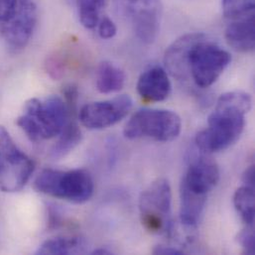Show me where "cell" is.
Returning <instances> with one entry per match:
<instances>
[{
    "label": "cell",
    "instance_id": "cell-19",
    "mask_svg": "<svg viewBox=\"0 0 255 255\" xmlns=\"http://www.w3.org/2000/svg\"><path fill=\"white\" fill-rule=\"evenodd\" d=\"M255 188L242 186L234 195V205L247 226L254 227L255 217Z\"/></svg>",
    "mask_w": 255,
    "mask_h": 255
},
{
    "label": "cell",
    "instance_id": "cell-22",
    "mask_svg": "<svg viewBox=\"0 0 255 255\" xmlns=\"http://www.w3.org/2000/svg\"><path fill=\"white\" fill-rule=\"evenodd\" d=\"M238 243L244 250L246 255H255V238L254 227L248 226L238 236Z\"/></svg>",
    "mask_w": 255,
    "mask_h": 255
},
{
    "label": "cell",
    "instance_id": "cell-17",
    "mask_svg": "<svg viewBox=\"0 0 255 255\" xmlns=\"http://www.w3.org/2000/svg\"><path fill=\"white\" fill-rule=\"evenodd\" d=\"M126 83L125 72L115 64L105 61L101 63L97 72V89L108 95L120 92Z\"/></svg>",
    "mask_w": 255,
    "mask_h": 255
},
{
    "label": "cell",
    "instance_id": "cell-4",
    "mask_svg": "<svg viewBox=\"0 0 255 255\" xmlns=\"http://www.w3.org/2000/svg\"><path fill=\"white\" fill-rule=\"evenodd\" d=\"M182 120L172 111L142 109L128 121L124 130L128 139L149 138L158 142H171L181 133Z\"/></svg>",
    "mask_w": 255,
    "mask_h": 255
},
{
    "label": "cell",
    "instance_id": "cell-18",
    "mask_svg": "<svg viewBox=\"0 0 255 255\" xmlns=\"http://www.w3.org/2000/svg\"><path fill=\"white\" fill-rule=\"evenodd\" d=\"M83 135L80 128L70 122L59 135V139L50 150V157L54 160L61 159L71 153L82 141Z\"/></svg>",
    "mask_w": 255,
    "mask_h": 255
},
{
    "label": "cell",
    "instance_id": "cell-11",
    "mask_svg": "<svg viewBox=\"0 0 255 255\" xmlns=\"http://www.w3.org/2000/svg\"><path fill=\"white\" fill-rule=\"evenodd\" d=\"M206 37L203 33H189L178 38L168 47L164 56V63L169 74L180 81L190 78L189 57L192 48Z\"/></svg>",
    "mask_w": 255,
    "mask_h": 255
},
{
    "label": "cell",
    "instance_id": "cell-3",
    "mask_svg": "<svg viewBox=\"0 0 255 255\" xmlns=\"http://www.w3.org/2000/svg\"><path fill=\"white\" fill-rule=\"evenodd\" d=\"M34 188L39 193L57 199L83 204L92 198L95 184L91 174L86 170L45 169L35 179Z\"/></svg>",
    "mask_w": 255,
    "mask_h": 255
},
{
    "label": "cell",
    "instance_id": "cell-27",
    "mask_svg": "<svg viewBox=\"0 0 255 255\" xmlns=\"http://www.w3.org/2000/svg\"><path fill=\"white\" fill-rule=\"evenodd\" d=\"M243 183L246 186L253 187L255 186V165L250 166L243 175Z\"/></svg>",
    "mask_w": 255,
    "mask_h": 255
},
{
    "label": "cell",
    "instance_id": "cell-28",
    "mask_svg": "<svg viewBox=\"0 0 255 255\" xmlns=\"http://www.w3.org/2000/svg\"><path fill=\"white\" fill-rule=\"evenodd\" d=\"M154 255H184L183 252H181L178 249L172 248V247H166V246H158L153 250Z\"/></svg>",
    "mask_w": 255,
    "mask_h": 255
},
{
    "label": "cell",
    "instance_id": "cell-23",
    "mask_svg": "<svg viewBox=\"0 0 255 255\" xmlns=\"http://www.w3.org/2000/svg\"><path fill=\"white\" fill-rule=\"evenodd\" d=\"M99 34L103 39H112L117 35L118 29L114 21L108 16H104L99 21Z\"/></svg>",
    "mask_w": 255,
    "mask_h": 255
},
{
    "label": "cell",
    "instance_id": "cell-14",
    "mask_svg": "<svg viewBox=\"0 0 255 255\" xmlns=\"http://www.w3.org/2000/svg\"><path fill=\"white\" fill-rule=\"evenodd\" d=\"M226 40L238 52H253L255 47V16L231 21L226 29Z\"/></svg>",
    "mask_w": 255,
    "mask_h": 255
},
{
    "label": "cell",
    "instance_id": "cell-26",
    "mask_svg": "<svg viewBox=\"0 0 255 255\" xmlns=\"http://www.w3.org/2000/svg\"><path fill=\"white\" fill-rule=\"evenodd\" d=\"M63 92H64V96L67 100V104L70 106V108L72 106H76L77 99H78V96H79V92H78L77 87H75L74 85H69L65 88V90Z\"/></svg>",
    "mask_w": 255,
    "mask_h": 255
},
{
    "label": "cell",
    "instance_id": "cell-20",
    "mask_svg": "<svg viewBox=\"0 0 255 255\" xmlns=\"http://www.w3.org/2000/svg\"><path fill=\"white\" fill-rule=\"evenodd\" d=\"M79 17L87 29H94L101 19V12L106 6V0H77Z\"/></svg>",
    "mask_w": 255,
    "mask_h": 255
},
{
    "label": "cell",
    "instance_id": "cell-29",
    "mask_svg": "<svg viewBox=\"0 0 255 255\" xmlns=\"http://www.w3.org/2000/svg\"><path fill=\"white\" fill-rule=\"evenodd\" d=\"M112 254H113V253H112L111 251H109V250H107V249H103V248L98 249V250H95L94 252H92V255H112Z\"/></svg>",
    "mask_w": 255,
    "mask_h": 255
},
{
    "label": "cell",
    "instance_id": "cell-1",
    "mask_svg": "<svg viewBox=\"0 0 255 255\" xmlns=\"http://www.w3.org/2000/svg\"><path fill=\"white\" fill-rule=\"evenodd\" d=\"M249 94L241 91L222 95L215 111L209 117V128L196 136L197 147L205 153H217L234 145L246 127V115L252 109Z\"/></svg>",
    "mask_w": 255,
    "mask_h": 255
},
{
    "label": "cell",
    "instance_id": "cell-15",
    "mask_svg": "<svg viewBox=\"0 0 255 255\" xmlns=\"http://www.w3.org/2000/svg\"><path fill=\"white\" fill-rule=\"evenodd\" d=\"M207 197L208 196L196 194L181 185L180 218L184 226L194 228L199 224L205 210Z\"/></svg>",
    "mask_w": 255,
    "mask_h": 255
},
{
    "label": "cell",
    "instance_id": "cell-13",
    "mask_svg": "<svg viewBox=\"0 0 255 255\" xmlns=\"http://www.w3.org/2000/svg\"><path fill=\"white\" fill-rule=\"evenodd\" d=\"M172 85L169 76L159 66L145 70L138 79L137 92L140 98L147 103H159L165 101L171 94Z\"/></svg>",
    "mask_w": 255,
    "mask_h": 255
},
{
    "label": "cell",
    "instance_id": "cell-7",
    "mask_svg": "<svg viewBox=\"0 0 255 255\" xmlns=\"http://www.w3.org/2000/svg\"><path fill=\"white\" fill-rule=\"evenodd\" d=\"M231 54L207 36L199 41L191 50L189 72L194 83L202 88L214 85L231 64Z\"/></svg>",
    "mask_w": 255,
    "mask_h": 255
},
{
    "label": "cell",
    "instance_id": "cell-8",
    "mask_svg": "<svg viewBox=\"0 0 255 255\" xmlns=\"http://www.w3.org/2000/svg\"><path fill=\"white\" fill-rule=\"evenodd\" d=\"M120 13L130 21L139 40L152 43L158 33L160 6L158 0H117Z\"/></svg>",
    "mask_w": 255,
    "mask_h": 255
},
{
    "label": "cell",
    "instance_id": "cell-6",
    "mask_svg": "<svg viewBox=\"0 0 255 255\" xmlns=\"http://www.w3.org/2000/svg\"><path fill=\"white\" fill-rule=\"evenodd\" d=\"M35 170L34 161L18 148L9 132L0 127V190L21 191Z\"/></svg>",
    "mask_w": 255,
    "mask_h": 255
},
{
    "label": "cell",
    "instance_id": "cell-16",
    "mask_svg": "<svg viewBox=\"0 0 255 255\" xmlns=\"http://www.w3.org/2000/svg\"><path fill=\"white\" fill-rule=\"evenodd\" d=\"M87 248L88 243L82 237H58L44 242L38 248L36 255H79L84 254Z\"/></svg>",
    "mask_w": 255,
    "mask_h": 255
},
{
    "label": "cell",
    "instance_id": "cell-24",
    "mask_svg": "<svg viewBox=\"0 0 255 255\" xmlns=\"http://www.w3.org/2000/svg\"><path fill=\"white\" fill-rule=\"evenodd\" d=\"M46 66V71L47 73L55 80H58V79H61L64 75V64L63 62L58 59V58H49L45 64Z\"/></svg>",
    "mask_w": 255,
    "mask_h": 255
},
{
    "label": "cell",
    "instance_id": "cell-9",
    "mask_svg": "<svg viewBox=\"0 0 255 255\" xmlns=\"http://www.w3.org/2000/svg\"><path fill=\"white\" fill-rule=\"evenodd\" d=\"M133 102L127 95L113 100L88 104L82 108L79 120L85 128L91 130H102L111 128L123 121L131 111Z\"/></svg>",
    "mask_w": 255,
    "mask_h": 255
},
{
    "label": "cell",
    "instance_id": "cell-5",
    "mask_svg": "<svg viewBox=\"0 0 255 255\" xmlns=\"http://www.w3.org/2000/svg\"><path fill=\"white\" fill-rule=\"evenodd\" d=\"M171 203V187L165 179H157L142 192L139 212L146 231L156 235H169L172 232Z\"/></svg>",
    "mask_w": 255,
    "mask_h": 255
},
{
    "label": "cell",
    "instance_id": "cell-10",
    "mask_svg": "<svg viewBox=\"0 0 255 255\" xmlns=\"http://www.w3.org/2000/svg\"><path fill=\"white\" fill-rule=\"evenodd\" d=\"M37 23V7L32 0H19L14 14L2 27L7 47L13 53L22 51L29 43Z\"/></svg>",
    "mask_w": 255,
    "mask_h": 255
},
{
    "label": "cell",
    "instance_id": "cell-2",
    "mask_svg": "<svg viewBox=\"0 0 255 255\" xmlns=\"http://www.w3.org/2000/svg\"><path fill=\"white\" fill-rule=\"evenodd\" d=\"M71 108L62 98L49 96L31 99L25 106L16 125L33 142L49 140L60 135L71 122Z\"/></svg>",
    "mask_w": 255,
    "mask_h": 255
},
{
    "label": "cell",
    "instance_id": "cell-12",
    "mask_svg": "<svg viewBox=\"0 0 255 255\" xmlns=\"http://www.w3.org/2000/svg\"><path fill=\"white\" fill-rule=\"evenodd\" d=\"M220 181V170L218 165L207 158L201 157L194 160L182 180L181 185L188 190L208 196Z\"/></svg>",
    "mask_w": 255,
    "mask_h": 255
},
{
    "label": "cell",
    "instance_id": "cell-25",
    "mask_svg": "<svg viewBox=\"0 0 255 255\" xmlns=\"http://www.w3.org/2000/svg\"><path fill=\"white\" fill-rule=\"evenodd\" d=\"M19 0H0V22H5L16 11Z\"/></svg>",
    "mask_w": 255,
    "mask_h": 255
},
{
    "label": "cell",
    "instance_id": "cell-21",
    "mask_svg": "<svg viewBox=\"0 0 255 255\" xmlns=\"http://www.w3.org/2000/svg\"><path fill=\"white\" fill-rule=\"evenodd\" d=\"M223 12L230 21L255 16V0H222Z\"/></svg>",
    "mask_w": 255,
    "mask_h": 255
}]
</instances>
